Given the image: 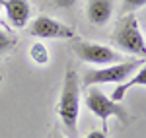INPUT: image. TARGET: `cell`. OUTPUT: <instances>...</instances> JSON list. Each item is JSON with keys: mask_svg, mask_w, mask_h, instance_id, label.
I'll list each match as a JSON object with an SVG mask.
<instances>
[{"mask_svg": "<svg viewBox=\"0 0 146 138\" xmlns=\"http://www.w3.org/2000/svg\"><path fill=\"white\" fill-rule=\"evenodd\" d=\"M113 43L123 53L146 58V41H144V35L140 31V25H138V20L135 18V14H127V16H123L119 20L115 31H113Z\"/></svg>", "mask_w": 146, "mask_h": 138, "instance_id": "cell-2", "label": "cell"}, {"mask_svg": "<svg viewBox=\"0 0 146 138\" xmlns=\"http://www.w3.org/2000/svg\"><path fill=\"white\" fill-rule=\"evenodd\" d=\"M86 138H107V132H103V130H92L90 134H86Z\"/></svg>", "mask_w": 146, "mask_h": 138, "instance_id": "cell-14", "label": "cell"}, {"mask_svg": "<svg viewBox=\"0 0 146 138\" xmlns=\"http://www.w3.org/2000/svg\"><path fill=\"white\" fill-rule=\"evenodd\" d=\"M146 6V0H123L121 4V14L127 16V14H135L136 10L144 8Z\"/></svg>", "mask_w": 146, "mask_h": 138, "instance_id": "cell-12", "label": "cell"}, {"mask_svg": "<svg viewBox=\"0 0 146 138\" xmlns=\"http://www.w3.org/2000/svg\"><path fill=\"white\" fill-rule=\"evenodd\" d=\"M142 64H144L142 58H133V60H123V62L101 66L96 70H88L84 76V86L94 88V86H101V84H123Z\"/></svg>", "mask_w": 146, "mask_h": 138, "instance_id": "cell-3", "label": "cell"}, {"mask_svg": "<svg viewBox=\"0 0 146 138\" xmlns=\"http://www.w3.org/2000/svg\"><path fill=\"white\" fill-rule=\"evenodd\" d=\"M29 35L37 39H78V33L74 27L66 23L53 20L49 16H37L33 22L29 23Z\"/></svg>", "mask_w": 146, "mask_h": 138, "instance_id": "cell-6", "label": "cell"}, {"mask_svg": "<svg viewBox=\"0 0 146 138\" xmlns=\"http://www.w3.org/2000/svg\"><path fill=\"white\" fill-rule=\"evenodd\" d=\"M135 86H146V62L136 70L129 80H125L123 84H117V86H115V90L111 92V99L117 101V103H121L125 99V95H127V92L133 90Z\"/></svg>", "mask_w": 146, "mask_h": 138, "instance_id": "cell-9", "label": "cell"}, {"mask_svg": "<svg viewBox=\"0 0 146 138\" xmlns=\"http://www.w3.org/2000/svg\"><path fill=\"white\" fill-rule=\"evenodd\" d=\"M0 82H2V74H0Z\"/></svg>", "mask_w": 146, "mask_h": 138, "instance_id": "cell-17", "label": "cell"}, {"mask_svg": "<svg viewBox=\"0 0 146 138\" xmlns=\"http://www.w3.org/2000/svg\"><path fill=\"white\" fill-rule=\"evenodd\" d=\"M72 51L76 53L80 60H84L86 64H96V66H109V64H117L123 62L125 57L107 45L101 43H94V41H82V39H74L72 43Z\"/></svg>", "mask_w": 146, "mask_h": 138, "instance_id": "cell-4", "label": "cell"}, {"mask_svg": "<svg viewBox=\"0 0 146 138\" xmlns=\"http://www.w3.org/2000/svg\"><path fill=\"white\" fill-rule=\"evenodd\" d=\"M0 4H2V10L6 12L8 22L16 29H22L27 25L31 16V6L27 0H0Z\"/></svg>", "mask_w": 146, "mask_h": 138, "instance_id": "cell-7", "label": "cell"}, {"mask_svg": "<svg viewBox=\"0 0 146 138\" xmlns=\"http://www.w3.org/2000/svg\"><path fill=\"white\" fill-rule=\"evenodd\" d=\"M86 105H88V109H90L100 121H103V132H107V121H109L111 117H117L121 123H127V121H129V115H127V111L121 107V103L113 101L111 97H107V95L101 92L100 88H96V86L88 90Z\"/></svg>", "mask_w": 146, "mask_h": 138, "instance_id": "cell-5", "label": "cell"}, {"mask_svg": "<svg viewBox=\"0 0 146 138\" xmlns=\"http://www.w3.org/2000/svg\"><path fill=\"white\" fill-rule=\"evenodd\" d=\"M0 14H2V4H0Z\"/></svg>", "mask_w": 146, "mask_h": 138, "instance_id": "cell-16", "label": "cell"}, {"mask_svg": "<svg viewBox=\"0 0 146 138\" xmlns=\"http://www.w3.org/2000/svg\"><path fill=\"white\" fill-rule=\"evenodd\" d=\"M14 47H16V37H12L4 29H0V57L6 55L8 51H12Z\"/></svg>", "mask_w": 146, "mask_h": 138, "instance_id": "cell-11", "label": "cell"}, {"mask_svg": "<svg viewBox=\"0 0 146 138\" xmlns=\"http://www.w3.org/2000/svg\"><path fill=\"white\" fill-rule=\"evenodd\" d=\"M55 138H64V136H62V134H56V136Z\"/></svg>", "mask_w": 146, "mask_h": 138, "instance_id": "cell-15", "label": "cell"}, {"mask_svg": "<svg viewBox=\"0 0 146 138\" xmlns=\"http://www.w3.org/2000/svg\"><path fill=\"white\" fill-rule=\"evenodd\" d=\"M113 8H115V0H88L86 18L92 25L101 27L111 20Z\"/></svg>", "mask_w": 146, "mask_h": 138, "instance_id": "cell-8", "label": "cell"}, {"mask_svg": "<svg viewBox=\"0 0 146 138\" xmlns=\"http://www.w3.org/2000/svg\"><path fill=\"white\" fill-rule=\"evenodd\" d=\"M56 113L60 117L62 125L68 132L74 136L78 130V115H80V80L76 70L66 68L64 80H62V90L56 103Z\"/></svg>", "mask_w": 146, "mask_h": 138, "instance_id": "cell-1", "label": "cell"}, {"mask_svg": "<svg viewBox=\"0 0 146 138\" xmlns=\"http://www.w3.org/2000/svg\"><path fill=\"white\" fill-rule=\"evenodd\" d=\"M29 58L33 60L35 64H39V66L49 64V51H47V47L41 41L39 43H33V45L29 47Z\"/></svg>", "mask_w": 146, "mask_h": 138, "instance_id": "cell-10", "label": "cell"}, {"mask_svg": "<svg viewBox=\"0 0 146 138\" xmlns=\"http://www.w3.org/2000/svg\"><path fill=\"white\" fill-rule=\"evenodd\" d=\"M58 8H72L76 4V0H53Z\"/></svg>", "mask_w": 146, "mask_h": 138, "instance_id": "cell-13", "label": "cell"}]
</instances>
